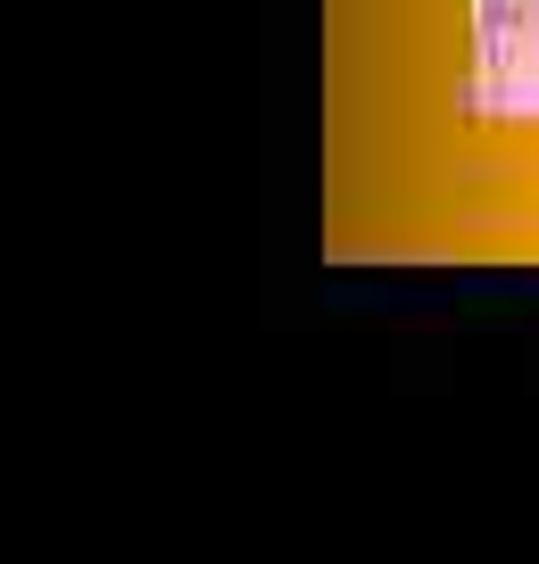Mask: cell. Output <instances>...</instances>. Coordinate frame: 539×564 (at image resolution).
Returning <instances> with one entry per match:
<instances>
[{
    "label": "cell",
    "mask_w": 539,
    "mask_h": 564,
    "mask_svg": "<svg viewBox=\"0 0 539 564\" xmlns=\"http://www.w3.org/2000/svg\"><path fill=\"white\" fill-rule=\"evenodd\" d=\"M465 108L482 124H539V0H482Z\"/></svg>",
    "instance_id": "obj_1"
}]
</instances>
